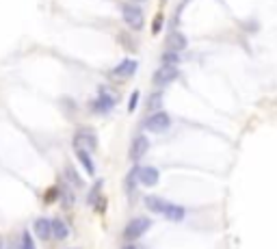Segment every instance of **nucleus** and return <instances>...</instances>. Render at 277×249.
I'll return each instance as SVG.
<instances>
[{
	"label": "nucleus",
	"instance_id": "nucleus-1",
	"mask_svg": "<svg viewBox=\"0 0 277 249\" xmlns=\"http://www.w3.org/2000/svg\"><path fill=\"white\" fill-rule=\"evenodd\" d=\"M97 148V139L95 132L91 128H78L74 137V150H85V152H93Z\"/></svg>",
	"mask_w": 277,
	"mask_h": 249
},
{
	"label": "nucleus",
	"instance_id": "nucleus-2",
	"mask_svg": "<svg viewBox=\"0 0 277 249\" xmlns=\"http://www.w3.org/2000/svg\"><path fill=\"white\" fill-rule=\"evenodd\" d=\"M150 219H145V217H137V219H132L130 223L126 225V230H123V236L128 238V241H134V238L143 236L145 232L150 230Z\"/></svg>",
	"mask_w": 277,
	"mask_h": 249
},
{
	"label": "nucleus",
	"instance_id": "nucleus-3",
	"mask_svg": "<svg viewBox=\"0 0 277 249\" xmlns=\"http://www.w3.org/2000/svg\"><path fill=\"white\" fill-rule=\"evenodd\" d=\"M122 15L132 31H141V26H143V13H141L139 7H134V4H123Z\"/></svg>",
	"mask_w": 277,
	"mask_h": 249
},
{
	"label": "nucleus",
	"instance_id": "nucleus-4",
	"mask_svg": "<svg viewBox=\"0 0 277 249\" xmlns=\"http://www.w3.org/2000/svg\"><path fill=\"white\" fill-rule=\"evenodd\" d=\"M176 78H178V67L176 65H160V67L154 72V83L160 85V87L173 83Z\"/></svg>",
	"mask_w": 277,
	"mask_h": 249
},
{
	"label": "nucleus",
	"instance_id": "nucleus-5",
	"mask_svg": "<svg viewBox=\"0 0 277 249\" xmlns=\"http://www.w3.org/2000/svg\"><path fill=\"white\" fill-rule=\"evenodd\" d=\"M171 124V119L167 113H154V115L148 117V122H145V126H148V130H152V132H162V130H167Z\"/></svg>",
	"mask_w": 277,
	"mask_h": 249
},
{
	"label": "nucleus",
	"instance_id": "nucleus-6",
	"mask_svg": "<svg viewBox=\"0 0 277 249\" xmlns=\"http://www.w3.org/2000/svg\"><path fill=\"white\" fill-rule=\"evenodd\" d=\"M137 178H139L141 184H145V187H154V184L158 182L160 173H158V169H154V167H139Z\"/></svg>",
	"mask_w": 277,
	"mask_h": 249
},
{
	"label": "nucleus",
	"instance_id": "nucleus-7",
	"mask_svg": "<svg viewBox=\"0 0 277 249\" xmlns=\"http://www.w3.org/2000/svg\"><path fill=\"white\" fill-rule=\"evenodd\" d=\"M148 148H150V141H148V137L139 134V137L132 141V148H130V158H132V160H139L141 156H145V152H148Z\"/></svg>",
	"mask_w": 277,
	"mask_h": 249
},
{
	"label": "nucleus",
	"instance_id": "nucleus-8",
	"mask_svg": "<svg viewBox=\"0 0 277 249\" xmlns=\"http://www.w3.org/2000/svg\"><path fill=\"white\" fill-rule=\"evenodd\" d=\"M134 72H137V61H132V59H126V61L119 63L111 74L115 76V78H130V76H132Z\"/></svg>",
	"mask_w": 277,
	"mask_h": 249
},
{
	"label": "nucleus",
	"instance_id": "nucleus-9",
	"mask_svg": "<svg viewBox=\"0 0 277 249\" xmlns=\"http://www.w3.org/2000/svg\"><path fill=\"white\" fill-rule=\"evenodd\" d=\"M50 230H52V238H57V241H65L69 234V227L65 225V221H61V219H52Z\"/></svg>",
	"mask_w": 277,
	"mask_h": 249
},
{
	"label": "nucleus",
	"instance_id": "nucleus-10",
	"mask_svg": "<svg viewBox=\"0 0 277 249\" xmlns=\"http://www.w3.org/2000/svg\"><path fill=\"white\" fill-rule=\"evenodd\" d=\"M95 108V111H100V113H108L113 106H115V97L113 95H106V91H102V95L97 97V100L91 104Z\"/></svg>",
	"mask_w": 277,
	"mask_h": 249
},
{
	"label": "nucleus",
	"instance_id": "nucleus-11",
	"mask_svg": "<svg viewBox=\"0 0 277 249\" xmlns=\"http://www.w3.org/2000/svg\"><path fill=\"white\" fill-rule=\"evenodd\" d=\"M169 50H173V52H182L184 48H186V37L182 35L180 31H173L171 35H169Z\"/></svg>",
	"mask_w": 277,
	"mask_h": 249
},
{
	"label": "nucleus",
	"instance_id": "nucleus-12",
	"mask_svg": "<svg viewBox=\"0 0 277 249\" xmlns=\"http://www.w3.org/2000/svg\"><path fill=\"white\" fill-rule=\"evenodd\" d=\"M35 234L37 238H41V241H48V238L52 236V230H50V219H37L35 221Z\"/></svg>",
	"mask_w": 277,
	"mask_h": 249
},
{
	"label": "nucleus",
	"instance_id": "nucleus-13",
	"mask_svg": "<svg viewBox=\"0 0 277 249\" xmlns=\"http://www.w3.org/2000/svg\"><path fill=\"white\" fill-rule=\"evenodd\" d=\"M145 204H148V208L152 210V213H158V215H162V213H165V208H167V202H165V199L154 197V195L145 197Z\"/></svg>",
	"mask_w": 277,
	"mask_h": 249
},
{
	"label": "nucleus",
	"instance_id": "nucleus-14",
	"mask_svg": "<svg viewBox=\"0 0 277 249\" xmlns=\"http://www.w3.org/2000/svg\"><path fill=\"white\" fill-rule=\"evenodd\" d=\"M76 156H78V160L83 162V167L87 169V173H89V176H93V173H95V165H93V160H91L89 152H85V150H76Z\"/></svg>",
	"mask_w": 277,
	"mask_h": 249
},
{
	"label": "nucleus",
	"instance_id": "nucleus-15",
	"mask_svg": "<svg viewBox=\"0 0 277 249\" xmlns=\"http://www.w3.org/2000/svg\"><path fill=\"white\" fill-rule=\"evenodd\" d=\"M167 217L169 221H182L184 219V208H180V206H173V204H167L165 213H162Z\"/></svg>",
	"mask_w": 277,
	"mask_h": 249
},
{
	"label": "nucleus",
	"instance_id": "nucleus-16",
	"mask_svg": "<svg viewBox=\"0 0 277 249\" xmlns=\"http://www.w3.org/2000/svg\"><path fill=\"white\" fill-rule=\"evenodd\" d=\"M65 178H67V182L72 184L74 188H80V187H83V180H80V176L74 171V167H65Z\"/></svg>",
	"mask_w": 277,
	"mask_h": 249
},
{
	"label": "nucleus",
	"instance_id": "nucleus-17",
	"mask_svg": "<svg viewBox=\"0 0 277 249\" xmlns=\"http://www.w3.org/2000/svg\"><path fill=\"white\" fill-rule=\"evenodd\" d=\"M18 249H35V243H32V238H31L29 232H22Z\"/></svg>",
	"mask_w": 277,
	"mask_h": 249
},
{
	"label": "nucleus",
	"instance_id": "nucleus-18",
	"mask_svg": "<svg viewBox=\"0 0 277 249\" xmlns=\"http://www.w3.org/2000/svg\"><path fill=\"white\" fill-rule=\"evenodd\" d=\"M162 22H165V18H162V13H158V15L154 18V22H152V32H154V35H158V32H160Z\"/></svg>",
	"mask_w": 277,
	"mask_h": 249
},
{
	"label": "nucleus",
	"instance_id": "nucleus-19",
	"mask_svg": "<svg viewBox=\"0 0 277 249\" xmlns=\"http://www.w3.org/2000/svg\"><path fill=\"white\" fill-rule=\"evenodd\" d=\"M162 61H165V65H176L178 63V52H173V50H169L162 57Z\"/></svg>",
	"mask_w": 277,
	"mask_h": 249
},
{
	"label": "nucleus",
	"instance_id": "nucleus-20",
	"mask_svg": "<svg viewBox=\"0 0 277 249\" xmlns=\"http://www.w3.org/2000/svg\"><path fill=\"white\" fill-rule=\"evenodd\" d=\"M100 187H102V180H97L95 187H93V191L89 193V204H95V202H97V193H100Z\"/></svg>",
	"mask_w": 277,
	"mask_h": 249
},
{
	"label": "nucleus",
	"instance_id": "nucleus-21",
	"mask_svg": "<svg viewBox=\"0 0 277 249\" xmlns=\"http://www.w3.org/2000/svg\"><path fill=\"white\" fill-rule=\"evenodd\" d=\"M137 100H139V91H132V95H130V102H128V111H130V113L137 108Z\"/></svg>",
	"mask_w": 277,
	"mask_h": 249
},
{
	"label": "nucleus",
	"instance_id": "nucleus-22",
	"mask_svg": "<svg viewBox=\"0 0 277 249\" xmlns=\"http://www.w3.org/2000/svg\"><path fill=\"white\" fill-rule=\"evenodd\" d=\"M123 249H134V247H132V245H128V247H123Z\"/></svg>",
	"mask_w": 277,
	"mask_h": 249
}]
</instances>
